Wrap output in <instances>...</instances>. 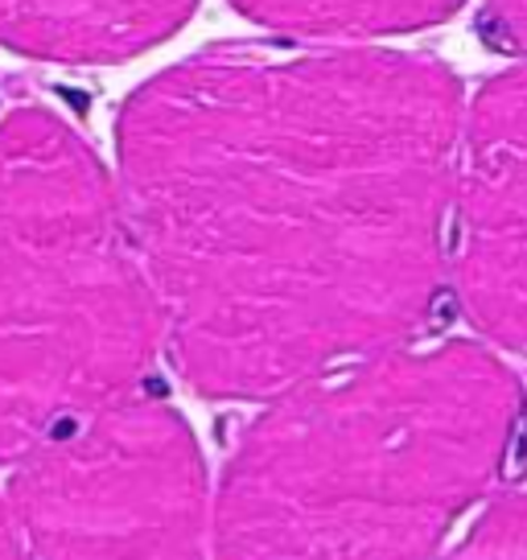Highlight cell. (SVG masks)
I'll return each mask as SVG.
<instances>
[{"instance_id": "cell-1", "label": "cell", "mask_w": 527, "mask_h": 560, "mask_svg": "<svg viewBox=\"0 0 527 560\" xmlns=\"http://www.w3.org/2000/svg\"><path fill=\"white\" fill-rule=\"evenodd\" d=\"M461 88L384 46H214L116 120L165 350L207 400H272L405 347L449 272Z\"/></svg>"}, {"instance_id": "cell-2", "label": "cell", "mask_w": 527, "mask_h": 560, "mask_svg": "<svg viewBox=\"0 0 527 560\" xmlns=\"http://www.w3.org/2000/svg\"><path fill=\"white\" fill-rule=\"evenodd\" d=\"M482 342L391 347L272 396L214 490V560H437L519 433Z\"/></svg>"}, {"instance_id": "cell-3", "label": "cell", "mask_w": 527, "mask_h": 560, "mask_svg": "<svg viewBox=\"0 0 527 560\" xmlns=\"http://www.w3.org/2000/svg\"><path fill=\"white\" fill-rule=\"evenodd\" d=\"M165 350L120 186L42 104L0 116V466L141 392Z\"/></svg>"}, {"instance_id": "cell-4", "label": "cell", "mask_w": 527, "mask_h": 560, "mask_svg": "<svg viewBox=\"0 0 527 560\" xmlns=\"http://www.w3.org/2000/svg\"><path fill=\"white\" fill-rule=\"evenodd\" d=\"M9 508L30 560H207L214 536L190 420L149 387L13 462Z\"/></svg>"}, {"instance_id": "cell-5", "label": "cell", "mask_w": 527, "mask_h": 560, "mask_svg": "<svg viewBox=\"0 0 527 560\" xmlns=\"http://www.w3.org/2000/svg\"><path fill=\"white\" fill-rule=\"evenodd\" d=\"M449 284L478 334L527 350V67L491 79L466 107Z\"/></svg>"}, {"instance_id": "cell-6", "label": "cell", "mask_w": 527, "mask_h": 560, "mask_svg": "<svg viewBox=\"0 0 527 560\" xmlns=\"http://www.w3.org/2000/svg\"><path fill=\"white\" fill-rule=\"evenodd\" d=\"M198 0H0V46L58 67H116L161 46Z\"/></svg>"}, {"instance_id": "cell-7", "label": "cell", "mask_w": 527, "mask_h": 560, "mask_svg": "<svg viewBox=\"0 0 527 560\" xmlns=\"http://www.w3.org/2000/svg\"><path fill=\"white\" fill-rule=\"evenodd\" d=\"M231 4L239 18L272 34L326 42V46H359L371 37L429 30L454 18L466 0H231Z\"/></svg>"}, {"instance_id": "cell-8", "label": "cell", "mask_w": 527, "mask_h": 560, "mask_svg": "<svg viewBox=\"0 0 527 560\" xmlns=\"http://www.w3.org/2000/svg\"><path fill=\"white\" fill-rule=\"evenodd\" d=\"M437 560H527V487L499 494L475 527Z\"/></svg>"}, {"instance_id": "cell-9", "label": "cell", "mask_w": 527, "mask_h": 560, "mask_svg": "<svg viewBox=\"0 0 527 560\" xmlns=\"http://www.w3.org/2000/svg\"><path fill=\"white\" fill-rule=\"evenodd\" d=\"M482 30L499 50L527 58V0H482Z\"/></svg>"}, {"instance_id": "cell-10", "label": "cell", "mask_w": 527, "mask_h": 560, "mask_svg": "<svg viewBox=\"0 0 527 560\" xmlns=\"http://www.w3.org/2000/svg\"><path fill=\"white\" fill-rule=\"evenodd\" d=\"M0 560H30L25 557V544H21V532H17V520H13L9 499H0Z\"/></svg>"}]
</instances>
